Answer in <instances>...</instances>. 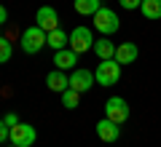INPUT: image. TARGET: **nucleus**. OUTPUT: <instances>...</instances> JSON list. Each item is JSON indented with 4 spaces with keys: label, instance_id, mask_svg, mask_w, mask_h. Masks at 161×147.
I'll use <instances>...</instances> for the list:
<instances>
[{
    "label": "nucleus",
    "instance_id": "f257e3e1",
    "mask_svg": "<svg viewBox=\"0 0 161 147\" xmlns=\"http://www.w3.org/2000/svg\"><path fill=\"white\" fill-rule=\"evenodd\" d=\"M94 80L99 86H115L121 80V64L115 59H102L94 70Z\"/></svg>",
    "mask_w": 161,
    "mask_h": 147
},
{
    "label": "nucleus",
    "instance_id": "f03ea898",
    "mask_svg": "<svg viewBox=\"0 0 161 147\" xmlns=\"http://www.w3.org/2000/svg\"><path fill=\"white\" fill-rule=\"evenodd\" d=\"M92 22H94V29H97V32H102L105 38H108V35H113L115 29L121 27L118 16H115L110 8H105V6H102V8H99V11L92 16Z\"/></svg>",
    "mask_w": 161,
    "mask_h": 147
},
{
    "label": "nucleus",
    "instance_id": "7ed1b4c3",
    "mask_svg": "<svg viewBox=\"0 0 161 147\" xmlns=\"http://www.w3.org/2000/svg\"><path fill=\"white\" fill-rule=\"evenodd\" d=\"M105 118L113 120V123H126L129 120V104L126 99H121V96H110L108 102H105Z\"/></svg>",
    "mask_w": 161,
    "mask_h": 147
},
{
    "label": "nucleus",
    "instance_id": "20e7f679",
    "mask_svg": "<svg viewBox=\"0 0 161 147\" xmlns=\"http://www.w3.org/2000/svg\"><path fill=\"white\" fill-rule=\"evenodd\" d=\"M46 45V32L35 24V27H27L22 32V51L24 54H38L40 48Z\"/></svg>",
    "mask_w": 161,
    "mask_h": 147
},
{
    "label": "nucleus",
    "instance_id": "39448f33",
    "mask_svg": "<svg viewBox=\"0 0 161 147\" xmlns=\"http://www.w3.org/2000/svg\"><path fill=\"white\" fill-rule=\"evenodd\" d=\"M35 139H38V134H35V129L30 123H16L8 131V142L16 144V147H32Z\"/></svg>",
    "mask_w": 161,
    "mask_h": 147
},
{
    "label": "nucleus",
    "instance_id": "423d86ee",
    "mask_svg": "<svg viewBox=\"0 0 161 147\" xmlns=\"http://www.w3.org/2000/svg\"><path fill=\"white\" fill-rule=\"evenodd\" d=\"M70 48L75 54H86L94 48V38H92V29L89 27H75L70 32Z\"/></svg>",
    "mask_w": 161,
    "mask_h": 147
},
{
    "label": "nucleus",
    "instance_id": "0eeeda50",
    "mask_svg": "<svg viewBox=\"0 0 161 147\" xmlns=\"http://www.w3.org/2000/svg\"><path fill=\"white\" fill-rule=\"evenodd\" d=\"M35 22H38V27L48 35L51 29L59 27V13H57V8H51V6H40L38 13H35Z\"/></svg>",
    "mask_w": 161,
    "mask_h": 147
},
{
    "label": "nucleus",
    "instance_id": "6e6552de",
    "mask_svg": "<svg viewBox=\"0 0 161 147\" xmlns=\"http://www.w3.org/2000/svg\"><path fill=\"white\" fill-rule=\"evenodd\" d=\"M92 83H97V80H94V75L89 70H73V75H70V88L83 94V91L92 88Z\"/></svg>",
    "mask_w": 161,
    "mask_h": 147
},
{
    "label": "nucleus",
    "instance_id": "1a4fd4ad",
    "mask_svg": "<svg viewBox=\"0 0 161 147\" xmlns=\"http://www.w3.org/2000/svg\"><path fill=\"white\" fill-rule=\"evenodd\" d=\"M46 86H48V91L62 94V91L70 88V78L64 75V70H51V72L46 75Z\"/></svg>",
    "mask_w": 161,
    "mask_h": 147
},
{
    "label": "nucleus",
    "instance_id": "9d476101",
    "mask_svg": "<svg viewBox=\"0 0 161 147\" xmlns=\"http://www.w3.org/2000/svg\"><path fill=\"white\" fill-rule=\"evenodd\" d=\"M94 129H97V136H99L102 142H115V139H118V134H121L118 123H113V120H108V118L99 120Z\"/></svg>",
    "mask_w": 161,
    "mask_h": 147
},
{
    "label": "nucleus",
    "instance_id": "9b49d317",
    "mask_svg": "<svg viewBox=\"0 0 161 147\" xmlns=\"http://www.w3.org/2000/svg\"><path fill=\"white\" fill-rule=\"evenodd\" d=\"M46 45L48 48H54V51H62V48H70V35L64 32V29H51V32L46 35Z\"/></svg>",
    "mask_w": 161,
    "mask_h": 147
},
{
    "label": "nucleus",
    "instance_id": "f8f14e48",
    "mask_svg": "<svg viewBox=\"0 0 161 147\" xmlns=\"http://www.w3.org/2000/svg\"><path fill=\"white\" fill-rule=\"evenodd\" d=\"M54 64H57V70H70L78 64V54L73 48H62V51L54 54Z\"/></svg>",
    "mask_w": 161,
    "mask_h": 147
},
{
    "label": "nucleus",
    "instance_id": "ddd939ff",
    "mask_svg": "<svg viewBox=\"0 0 161 147\" xmlns=\"http://www.w3.org/2000/svg\"><path fill=\"white\" fill-rule=\"evenodd\" d=\"M137 45L134 43H121V45H115V62L118 64H132L134 59H137Z\"/></svg>",
    "mask_w": 161,
    "mask_h": 147
},
{
    "label": "nucleus",
    "instance_id": "4468645a",
    "mask_svg": "<svg viewBox=\"0 0 161 147\" xmlns=\"http://www.w3.org/2000/svg\"><path fill=\"white\" fill-rule=\"evenodd\" d=\"M92 51L99 56V62H102V59H115V45L110 43V38L94 40V48H92Z\"/></svg>",
    "mask_w": 161,
    "mask_h": 147
},
{
    "label": "nucleus",
    "instance_id": "2eb2a0df",
    "mask_svg": "<svg viewBox=\"0 0 161 147\" xmlns=\"http://www.w3.org/2000/svg\"><path fill=\"white\" fill-rule=\"evenodd\" d=\"M73 8L80 16H94V13L102 8V3H99V0H73Z\"/></svg>",
    "mask_w": 161,
    "mask_h": 147
},
{
    "label": "nucleus",
    "instance_id": "dca6fc26",
    "mask_svg": "<svg viewBox=\"0 0 161 147\" xmlns=\"http://www.w3.org/2000/svg\"><path fill=\"white\" fill-rule=\"evenodd\" d=\"M140 11H142V16H145V19L156 22V19H161V0H142Z\"/></svg>",
    "mask_w": 161,
    "mask_h": 147
},
{
    "label": "nucleus",
    "instance_id": "f3484780",
    "mask_svg": "<svg viewBox=\"0 0 161 147\" xmlns=\"http://www.w3.org/2000/svg\"><path fill=\"white\" fill-rule=\"evenodd\" d=\"M62 104L67 110H75L80 104V91H75V88H67V91H62Z\"/></svg>",
    "mask_w": 161,
    "mask_h": 147
},
{
    "label": "nucleus",
    "instance_id": "a211bd4d",
    "mask_svg": "<svg viewBox=\"0 0 161 147\" xmlns=\"http://www.w3.org/2000/svg\"><path fill=\"white\" fill-rule=\"evenodd\" d=\"M11 54H14V45L8 43L6 38H0V64H6L8 59H11Z\"/></svg>",
    "mask_w": 161,
    "mask_h": 147
},
{
    "label": "nucleus",
    "instance_id": "6ab92c4d",
    "mask_svg": "<svg viewBox=\"0 0 161 147\" xmlns=\"http://www.w3.org/2000/svg\"><path fill=\"white\" fill-rule=\"evenodd\" d=\"M118 3H121V8H126V11H134V8L142 6V0H118Z\"/></svg>",
    "mask_w": 161,
    "mask_h": 147
},
{
    "label": "nucleus",
    "instance_id": "aec40b11",
    "mask_svg": "<svg viewBox=\"0 0 161 147\" xmlns=\"http://www.w3.org/2000/svg\"><path fill=\"white\" fill-rule=\"evenodd\" d=\"M3 120H6V126H8V129H14V126L19 123V118H16V113H6V118H3Z\"/></svg>",
    "mask_w": 161,
    "mask_h": 147
},
{
    "label": "nucleus",
    "instance_id": "412c9836",
    "mask_svg": "<svg viewBox=\"0 0 161 147\" xmlns=\"http://www.w3.org/2000/svg\"><path fill=\"white\" fill-rule=\"evenodd\" d=\"M8 131H11V129L6 126V120H0V144H3V142L8 139Z\"/></svg>",
    "mask_w": 161,
    "mask_h": 147
},
{
    "label": "nucleus",
    "instance_id": "4be33fe9",
    "mask_svg": "<svg viewBox=\"0 0 161 147\" xmlns=\"http://www.w3.org/2000/svg\"><path fill=\"white\" fill-rule=\"evenodd\" d=\"M8 22V11H6V6H0V24H6Z\"/></svg>",
    "mask_w": 161,
    "mask_h": 147
},
{
    "label": "nucleus",
    "instance_id": "5701e85b",
    "mask_svg": "<svg viewBox=\"0 0 161 147\" xmlns=\"http://www.w3.org/2000/svg\"><path fill=\"white\" fill-rule=\"evenodd\" d=\"M8 147H16V144H8Z\"/></svg>",
    "mask_w": 161,
    "mask_h": 147
}]
</instances>
